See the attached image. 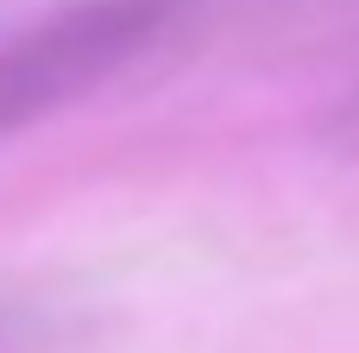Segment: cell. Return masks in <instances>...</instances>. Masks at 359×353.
I'll use <instances>...</instances> for the list:
<instances>
[{"label":"cell","mask_w":359,"mask_h":353,"mask_svg":"<svg viewBox=\"0 0 359 353\" xmlns=\"http://www.w3.org/2000/svg\"><path fill=\"white\" fill-rule=\"evenodd\" d=\"M177 13L183 0H76L38 19L32 32L6 38L0 44V139L101 88L145 44H158Z\"/></svg>","instance_id":"6da1fadb"},{"label":"cell","mask_w":359,"mask_h":353,"mask_svg":"<svg viewBox=\"0 0 359 353\" xmlns=\"http://www.w3.org/2000/svg\"><path fill=\"white\" fill-rule=\"evenodd\" d=\"M57 347H63V328L50 309L0 297V353H57Z\"/></svg>","instance_id":"7a4b0ae2"},{"label":"cell","mask_w":359,"mask_h":353,"mask_svg":"<svg viewBox=\"0 0 359 353\" xmlns=\"http://www.w3.org/2000/svg\"><path fill=\"white\" fill-rule=\"evenodd\" d=\"M341 133H347V139H359V95L347 101V120H341Z\"/></svg>","instance_id":"3957f363"}]
</instances>
